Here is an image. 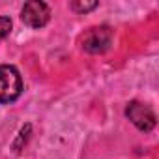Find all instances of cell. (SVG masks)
<instances>
[{
  "mask_svg": "<svg viewBox=\"0 0 159 159\" xmlns=\"http://www.w3.org/2000/svg\"><path fill=\"white\" fill-rule=\"evenodd\" d=\"M96 8H98L96 0H75V2H71V10H75L79 13H86V11H92Z\"/></svg>",
  "mask_w": 159,
  "mask_h": 159,
  "instance_id": "obj_5",
  "label": "cell"
},
{
  "mask_svg": "<svg viewBox=\"0 0 159 159\" xmlns=\"http://www.w3.org/2000/svg\"><path fill=\"white\" fill-rule=\"evenodd\" d=\"M23 92L21 75L13 66H0V103H11Z\"/></svg>",
  "mask_w": 159,
  "mask_h": 159,
  "instance_id": "obj_1",
  "label": "cell"
},
{
  "mask_svg": "<svg viewBox=\"0 0 159 159\" xmlns=\"http://www.w3.org/2000/svg\"><path fill=\"white\" fill-rule=\"evenodd\" d=\"M11 32V19L10 17H0V41Z\"/></svg>",
  "mask_w": 159,
  "mask_h": 159,
  "instance_id": "obj_7",
  "label": "cell"
},
{
  "mask_svg": "<svg viewBox=\"0 0 159 159\" xmlns=\"http://www.w3.org/2000/svg\"><path fill=\"white\" fill-rule=\"evenodd\" d=\"M21 19L25 25L32 26V28H41L49 23L51 19V10L45 2H39V0H30L23 6L21 11Z\"/></svg>",
  "mask_w": 159,
  "mask_h": 159,
  "instance_id": "obj_3",
  "label": "cell"
},
{
  "mask_svg": "<svg viewBox=\"0 0 159 159\" xmlns=\"http://www.w3.org/2000/svg\"><path fill=\"white\" fill-rule=\"evenodd\" d=\"M30 125L26 124L23 129H21V133H19V139L15 140V144H13V150L15 152H21V148H23V142H26V139H28V135H30Z\"/></svg>",
  "mask_w": 159,
  "mask_h": 159,
  "instance_id": "obj_6",
  "label": "cell"
},
{
  "mask_svg": "<svg viewBox=\"0 0 159 159\" xmlns=\"http://www.w3.org/2000/svg\"><path fill=\"white\" fill-rule=\"evenodd\" d=\"M112 43V30L109 26H94L83 38V47L86 52L99 54L105 52Z\"/></svg>",
  "mask_w": 159,
  "mask_h": 159,
  "instance_id": "obj_2",
  "label": "cell"
},
{
  "mask_svg": "<svg viewBox=\"0 0 159 159\" xmlns=\"http://www.w3.org/2000/svg\"><path fill=\"white\" fill-rule=\"evenodd\" d=\"M125 116L140 131H152L155 127V114H153V111L148 105L140 103V101H131L127 105V109H125Z\"/></svg>",
  "mask_w": 159,
  "mask_h": 159,
  "instance_id": "obj_4",
  "label": "cell"
}]
</instances>
